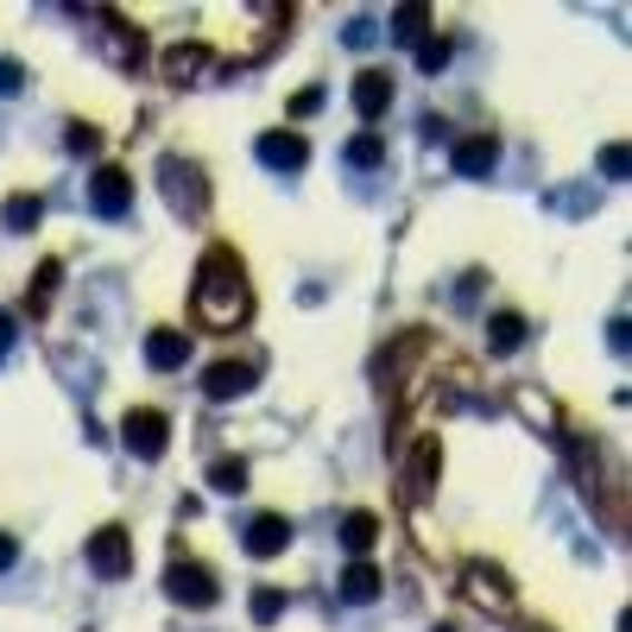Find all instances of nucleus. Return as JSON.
<instances>
[{
    "label": "nucleus",
    "instance_id": "f257e3e1",
    "mask_svg": "<svg viewBox=\"0 0 632 632\" xmlns=\"http://www.w3.org/2000/svg\"><path fill=\"white\" fill-rule=\"evenodd\" d=\"M190 304H197V323L203 329H240L254 316V285H247V266L228 240H216L197 266V285H190Z\"/></svg>",
    "mask_w": 632,
    "mask_h": 632
},
{
    "label": "nucleus",
    "instance_id": "f03ea898",
    "mask_svg": "<svg viewBox=\"0 0 632 632\" xmlns=\"http://www.w3.org/2000/svg\"><path fill=\"white\" fill-rule=\"evenodd\" d=\"M120 443H127V455H139V462H158L165 443H171V417L158 412V405H134V412L120 417Z\"/></svg>",
    "mask_w": 632,
    "mask_h": 632
},
{
    "label": "nucleus",
    "instance_id": "7ed1b4c3",
    "mask_svg": "<svg viewBox=\"0 0 632 632\" xmlns=\"http://www.w3.org/2000/svg\"><path fill=\"white\" fill-rule=\"evenodd\" d=\"M158 184H165V197H171L178 216H203V209H209V178H203L197 165L165 158V165H158Z\"/></svg>",
    "mask_w": 632,
    "mask_h": 632
},
{
    "label": "nucleus",
    "instance_id": "20e7f679",
    "mask_svg": "<svg viewBox=\"0 0 632 632\" xmlns=\"http://www.w3.org/2000/svg\"><path fill=\"white\" fill-rule=\"evenodd\" d=\"M165 594H171V601H178V608H216V575L203 570V563H171V570H165Z\"/></svg>",
    "mask_w": 632,
    "mask_h": 632
},
{
    "label": "nucleus",
    "instance_id": "39448f33",
    "mask_svg": "<svg viewBox=\"0 0 632 632\" xmlns=\"http://www.w3.org/2000/svg\"><path fill=\"white\" fill-rule=\"evenodd\" d=\"M462 589H468L474 608L513 613V582H506V570H494V563H468V570H462Z\"/></svg>",
    "mask_w": 632,
    "mask_h": 632
},
{
    "label": "nucleus",
    "instance_id": "423d86ee",
    "mask_svg": "<svg viewBox=\"0 0 632 632\" xmlns=\"http://www.w3.org/2000/svg\"><path fill=\"white\" fill-rule=\"evenodd\" d=\"M89 570L108 575V582H120V575L134 570V537L120 532V525H101V532L89 537Z\"/></svg>",
    "mask_w": 632,
    "mask_h": 632
},
{
    "label": "nucleus",
    "instance_id": "0eeeda50",
    "mask_svg": "<svg viewBox=\"0 0 632 632\" xmlns=\"http://www.w3.org/2000/svg\"><path fill=\"white\" fill-rule=\"evenodd\" d=\"M254 379H259L254 361H216V367H203V393L216 398V405H228V398L254 393Z\"/></svg>",
    "mask_w": 632,
    "mask_h": 632
},
{
    "label": "nucleus",
    "instance_id": "6e6552de",
    "mask_svg": "<svg viewBox=\"0 0 632 632\" xmlns=\"http://www.w3.org/2000/svg\"><path fill=\"white\" fill-rule=\"evenodd\" d=\"M304 158H310V146H304L292 127H273V134H259V165H273V171H304Z\"/></svg>",
    "mask_w": 632,
    "mask_h": 632
},
{
    "label": "nucleus",
    "instance_id": "1a4fd4ad",
    "mask_svg": "<svg viewBox=\"0 0 632 632\" xmlns=\"http://www.w3.org/2000/svg\"><path fill=\"white\" fill-rule=\"evenodd\" d=\"M89 203H96L101 216H127V203H134V178H127L120 165H101L96 184H89Z\"/></svg>",
    "mask_w": 632,
    "mask_h": 632
},
{
    "label": "nucleus",
    "instance_id": "9d476101",
    "mask_svg": "<svg viewBox=\"0 0 632 632\" xmlns=\"http://www.w3.org/2000/svg\"><path fill=\"white\" fill-rule=\"evenodd\" d=\"M254 556H278L285 544H292V519L285 513H254L247 519V537H240Z\"/></svg>",
    "mask_w": 632,
    "mask_h": 632
},
{
    "label": "nucleus",
    "instance_id": "9b49d317",
    "mask_svg": "<svg viewBox=\"0 0 632 632\" xmlns=\"http://www.w3.org/2000/svg\"><path fill=\"white\" fill-rule=\"evenodd\" d=\"M450 165L462 171V178H487V171L500 165V139H494V134H474V139H462Z\"/></svg>",
    "mask_w": 632,
    "mask_h": 632
},
{
    "label": "nucleus",
    "instance_id": "f8f14e48",
    "mask_svg": "<svg viewBox=\"0 0 632 632\" xmlns=\"http://www.w3.org/2000/svg\"><path fill=\"white\" fill-rule=\"evenodd\" d=\"M355 108H361V120L386 115V108H393V70H361L355 77Z\"/></svg>",
    "mask_w": 632,
    "mask_h": 632
},
{
    "label": "nucleus",
    "instance_id": "ddd939ff",
    "mask_svg": "<svg viewBox=\"0 0 632 632\" xmlns=\"http://www.w3.org/2000/svg\"><path fill=\"white\" fill-rule=\"evenodd\" d=\"M203 70H209V45H203V39H184V45H171V58H165V82H171V89H184V82H197Z\"/></svg>",
    "mask_w": 632,
    "mask_h": 632
},
{
    "label": "nucleus",
    "instance_id": "4468645a",
    "mask_svg": "<svg viewBox=\"0 0 632 632\" xmlns=\"http://www.w3.org/2000/svg\"><path fill=\"white\" fill-rule=\"evenodd\" d=\"M146 361H152L158 374H178L184 361H190V342H184L178 329H152V336H146Z\"/></svg>",
    "mask_w": 632,
    "mask_h": 632
},
{
    "label": "nucleus",
    "instance_id": "2eb2a0df",
    "mask_svg": "<svg viewBox=\"0 0 632 632\" xmlns=\"http://www.w3.org/2000/svg\"><path fill=\"white\" fill-rule=\"evenodd\" d=\"M436 468H443V443H431V436H424V443H417V455H412V481H405V487H412V500H431Z\"/></svg>",
    "mask_w": 632,
    "mask_h": 632
},
{
    "label": "nucleus",
    "instance_id": "dca6fc26",
    "mask_svg": "<svg viewBox=\"0 0 632 632\" xmlns=\"http://www.w3.org/2000/svg\"><path fill=\"white\" fill-rule=\"evenodd\" d=\"M374 537H379V519L374 513H348V519H342V551L355 556V563H367Z\"/></svg>",
    "mask_w": 632,
    "mask_h": 632
},
{
    "label": "nucleus",
    "instance_id": "f3484780",
    "mask_svg": "<svg viewBox=\"0 0 632 632\" xmlns=\"http://www.w3.org/2000/svg\"><path fill=\"white\" fill-rule=\"evenodd\" d=\"M379 589H386V575H379L374 563H348V570H342V601H374Z\"/></svg>",
    "mask_w": 632,
    "mask_h": 632
},
{
    "label": "nucleus",
    "instance_id": "a211bd4d",
    "mask_svg": "<svg viewBox=\"0 0 632 632\" xmlns=\"http://www.w3.org/2000/svg\"><path fill=\"white\" fill-rule=\"evenodd\" d=\"M487 342H494V355H513L519 342H525V316H519V310L487 316Z\"/></svg>",
    "mask_w": 632,
    "mask_h": 632
},
{
    "label": "nucleus",
    "instance_id": "6ab92c4d",
    "mask_svg": "<svg viewBox=\"0 0 632 632\" xmlns=\"http://www.w3.org/2000/svg\"><path fill=\"white\" fill-rule=\"evenodd\" d=\"M39 216H45V203L32 197V190H20V197H7V209H0V221H7L13 235H26V228H39Z\"/></svg>",
    "mask_w": 632,
    "mask_h": 632
},
{
    "label": "nucleus",
    "instance_id": "aec40b11",
    "mask_svg": "<svg viewBox=\"0 0 632 632\" xmlns=\"http://www.w3.org/2000/svg\"><path fill=\"white\" fill-rule=\"evenodd\" d=\"M209 487H216V494H247V462H240V455L209 462Z\"/></svg>",
    "mask_w": 632,
    "mask_h": 632
},
{
    "label": "nucleus",
    "instance_id": "412c9836",
    "mask_svg": "<svg viewBox=\"0 0 632 632\" xmlns=\"http://www.w3.org/2000/svg\"><path fill=\"white\" fill-rule=\"evenodd\" d=\"M58 278H63V266H58V259H45L39 273H32V292H26V310H51V297H58Z\"/></svg>",
    "mask_w": 632,
    "mask_h": 632
},
{
    "label": "nucleus",
    "instance_id": "4be33fe9",
    "mask_svg": "<svg viewBox=\"0 0 632 632\" xmlns=\"http://www.w3.org/2000/svg\"><path fill=\"white\" fill-rule=\"evenodd\" d=\"M348 165H361V171H379V165H386V139H379L374 127H367V134H355V139H348Z\"/></svg>",
    "mask_w": 632,
    "mask_h": 632
},
{
    "label": "nucleus",
    "instance_id": "5701e85b",
    "mask_svg": "<svg viewBox=\"0 0 632 632\" xmlns=\"http://www.w3.org/2000/svg\"><path fill=\"white\" fill-rule=\"evenodd\" d=\"M450 51H455V45L443 39V32H424V39H417V70H424V77H436V70L450 63Z\"/></svg>",
    "mask_w": 632,
    "mask_h": 632
},
{
    "label": "nucleus",
    "instance_id": "b1692460",
    "mask_svg": "<svg viewBox=\"0 0 632 632\" xmlns=\"http://www.w3.org/2000/svg\"><path fill=\"white\" fill-rule=\"evenodd\" d=\"M393 32H398V39H424V32H431V13H424V7H398V13H393Z\"/></svg>",
    "mask_w": 632,
    "mask_h": 632
},
{
    "label": "nucleus",
    "instance_id": "393cba45",
    "mask_svg": "<svg viewBox=\"0 0 632 632\" xmlns=\"http://www.w3.org/2000/svg\"><path fill=\"white\" fill-rule=\"evenodd\" d=\"M278 613H285V589H254V620L259 626H273Z\"/></svg>",
    "mask_w": 632,
    "mask_h": 632
},
{
    "label": "nucleus",
    "instance_id": "a878e982",
    "mask_svg": "<svg viewBox=\"0 0 632 632\" xmlns=\"http://www.w3.org/2000/svg\"><path fill=\"white\" fill-rule=\"evenodd\" d=\"M316 108H323V89H297V96H292V115L297 120H310Z\"/></svg>",
    "mask_w": 632,
    "mask_h": 632
},
{
    "label": "nucleus",
    "instance_id": "bb28decb",
    "mask_svg": "<svg viewBox=\"0 0 632 632\" xmlns=\"http://www.w3.org/2000/svg\"><path fill=\"white\" fill-rule=\"evenodd\" d=\"M63 146H70V152H96V127H70V134H63Z\"/></svg>",
    "mask_w": 632,
    "mask_h": 632
},
{
    "label": "nucleus",
    "instance_id": "cd10ccee",
    "mask_svg": "<svg viewBox=\"0 0 632 632\" xmlns=\"http://www.w3.org/2000/svg\"><path fill=\"white\" fill-rule=\"evenodd\" d=\"M20 82H26V70H20V63H13V58H7V63H0V96H13Z\"/></svg>",
    "mask_w": 632,
    "mask_h": 632
},
{
    "label": "nucleus",
    "instance_id": "c85d7f7f",
    "mask_svg": "<svg viewBox=\"0 0 632 632\" xmlns=\"http://www.w3.org/2000/svg\"><path fill=\"white\" fill-rule=\"evenodd\" d=\"M601 171H608V178H620V171H626V146H608V152H601Z\"/></svg>",
    "mask_w": 632,
    "mask_h": 632
},
{
    "label": "nucleus",
    "instance_id": "c756f323",
    "mask_svg": "<svg viewBox=\"0 0 632 632\" xmlns=\"http://www.w3.org/2000/svg\"><path fill=\"white\" fill-rule=\"evenodd\" d=\"M13 556H20V544H13V537H7V532H0V575H7V570H13Z\"/></svg>",
    "mask_w": 632,
    "mask_h": 632
},
{
    "label": "nucleus",
    "instance_id": "7c9ffc66",
    "mask_svg": "<svg viewBox=\"0 0 632 632\" xmlns=\"http://www.w3.org/2000/svg\"><path fill=\"white\" fill-rule=\"evenodd\" d=\"M7 348H13V316L0 310V361H7Z\"/></svg>",
    "mask_w": 632,
    "mask_h": 632
},
{
    "label": "nucleus",
    "instance_id": "2f4dec72",
    "mask_svg": "<svg viewBox=\"0 0 632 632\" xmlns=\"http://www.w3.org/2000/svg\"><path fill=\"white\" fill-rule=\"evenodd\" d=\"M519 632H544V626H519Z\"/></svg>",
    "mask_w": 632,
    "mask_h": 632
},
{
    "label": "nucleus",
    "instance_id": "473e14b6",
    "mask_svg": "<svg viewBox=\"0 0 632 632\" xmlns=\"http://www.w3.org/2000/svg\"><path fill=\"white\" fill-rule=\"evenodd\" d=\"M431 632H455V626H431Z\"/></svg>",
    "mask_w": 632,
    "mask_h": 632
}]
</instances>
